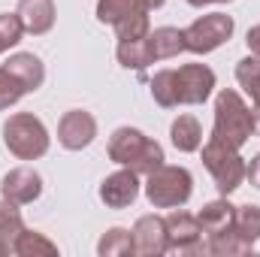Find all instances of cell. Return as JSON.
Returning <instances> with one entry per match:
<instances>
[{"label": "cell", "instance_id": "cell-1", "mask_svg": "<svg viewBox=\"0 0 260 257\" xmlns=\"http://www.w3.org/2000/svg\"><path fill=\"white\" fill-rule=\"evenodd\" d=\"M257 130V118L251 112V106L242 100L239 91L224 88L215 97V127H212V139L230 145V148H242Z\"/></svg>", "mask_w": 260, "mask_h": 257}, {"label": "cell", "instance_id": "cell-2", "mask_svg": "<svg viewBox=\"0 0 260 257\" xmlns=\"http://www.w3.org/2000/svg\"><path fill=\"white\" fill-rule=\"evenodd\" d=\"M109 160L118 167H127L136 176H148L157 167H164V148L151 136H145L136 127H118L109 136Z\"/></svg>", "mask_w": 260, "mask_h": 257}, {"label": "cell", "instance_id": "cell-3", "mask_svg": "<svg viewBox=\"0 0 260 257\" xmlns=\"http://www.w3.org/2000/svg\"><path fill=\"white\" fill-rule=\"evenodd\" d=\"M194 194V176L185 167H157L145 176V197L154 209H182Z\"/></svg>", "mask_w": 260, "mask_h": 257}, {"label": "cell", "instance_id": "cell-4", "mask_svg": "<svg viewBox=\"0 0 260 257\" xmlns=\"http://www.w3.org/2000/svg\"><path fill=\"white\" fill-rule=\"evenodd\" d=\"M3 142L18 160H37L49 151V130L30 112H15L3 124Z\"/></svg>", "mask_w": 260, "mask_h": 257}, {"label": "cell", "instance_id": "cell-5", "mask_svg": "<svg viewBox=\"0 0 260 257\" xmlns=\"http://www.w3.org/2000/svg\"><path fill=\"white\" fill-rule=\"evenodd\" d=\"M203 164L212 173L215 188H218L221 197H230L245 182V157L239 154V148H230V145H224V142H218L212 136L203 145Z\"/></svg>", "mask_w": 260, "mask_h": 257}, {"label": "cell", "instance_id": "cell-6", "mask_svg": "<svg viewBox=\"0 0 260 257\" xmlns=\"http://www.w3.org/2000/svg\"><path fill=\"white\" fill-rule=\"evenodd\" d=\"M145 0H97V21L112 24L118 40H142L151 30Z\"/></svg>", "mask_w": 260, "mask_h": 257}, {"label": "cell", "instance_id": "cell-7", "mask_svg": "<svg viewBox=\"0 0 260 257\" xmlns=\"http://www.w3.org/2000/svg\"><path fill=\"white\" fill-rule=\"evenodd\" d=\"M236 24L227 12H209V15H200L197 21H191L182 37H185V52H194V55H209L215 49H221L230 37H233Z\"/></svg>", "mask_w": 260, "mask_h": 257}, {"label": "cell", "instance_id": "cell-8", "mask_svg": "<svg viewBox=\"0 0 260 257\" xmlns=\"http://www.w3.org/2000/svg\"><path fill=\"white\" fill-rule=\"evenodd\" d=\"M167 239H170V251H179V254H209L200 218L191 215V212L173 209L167 215Z\"/></svg>", "mask_w": 260, "mask_h": 257}, {"label": "cell", "instance_id": "cell-9", "mask_svg": "<svg viewBox=\"0 0 260 257\" xmlns=\"http://www.w3.org/2000/svg\"><path fill=\"white\" fill-rule=\"evenodd\" d=\"M176 73V97L179 106H200L212 97L215 91V73L206 64H185Z\"/></svg>", "mask_w": 260, "mask_h": 257}, {"label": "cell", "instance_id": "cell-10", "mask_svg": "<svg viewBox=\"0 0 260 257\" xmlns=\"http://www.w3.org/2000/svg\"><path fill=\"white\" fill-rule=\"evenodd\" d=\"M133 248L139 257H160L170 251V239H167V218L160 215H142L133 230Z\"/></svg>", "mask_w": 260, "mask_h": 257}, {"label": "cell", "instance_id": "cell-11", "mask_svg": "<svg viewBox=\"0 0 260 257\" xmlns=\"http://www.w3.org/2000/svg\"><path fill=\"white\" fill-rule=\"evenodd\" d=\"M97 136V121L91 112L85 109H70L64 112L61 124H58V142L64 145L67 151H82L94 142Z\"/></svg>", "mask_w": 260, "mask_h": 257}, {"label": "cell", "instance_id": "cell-12", "mask_svg": "<svg viewBox=\"0 0 260 257\" xmlns=\"http://www.w3.org/2000/svg\"><path fill=\"white\" fill-rule=\"evenodd\" d=\"M40 194H43V176L30 167H15L0 182V197L15 206H27L34 200H40Z\"/></svg>", "mask_w": 260, "mask_h": 257}, {"label": "cell", "instance_id": "cell-13", "mask_svg": "<svg viewBox=\"0 0 260 257\" xmlns=\"http://www.w3.org/2000/svg\"><path fill=\"white\" fill-rule=\"evenodd\" d=\"M136 197H139V176L133 170H127V167H121L118 173L106 176L103 185H100V200L109 209H127V206L136 203Z\"/></svg>", "mask_w": 260, "mask_h": 257}, {"label": "cell", "instance_id": "cell-14", "mask_svg": "<svg viewBox=\"0 0 260 257\" xmlns=\"http://www.w3.org/2000/svg\"><path fill=\"white\" fill-rule=\"evenodd\" d=\"M15 15L24 24V34L43 37L55 27V0H18Z\"/></svg>", "mask_w": 260, "mask_h": 257}, {"label": "cell", "instance_id": "cell-15", "mask_svg": "<svg viewBox=\"0 0 260 257\" xmlns=\"http://www.w3.org/2000/svg\"><path fill=\"white\" fill-rule=\"evenodd\" d=\"M3 70H9V73L27 88V94H30V91H40L43 82H46V67H43V61H40L34 52H15V55H9L6 64H3Z\"/></svg>", "mask_w": 260, "mask_h": 257}, {"label": "cell", "instance_id": "cell-16", "mask_svg": "<svg viewBox=\"0 0 260 257\" xmlns=\"http://www.w3.org/2000/svg\"><path fill=\"white\" fill-rule=\"evenodd\" d=\"M197 218H200V227H203V233H206V239H209V236H218V233L233 230L236 206L227 203V197H224V200H212V203H206V206L200 209Z\"/></svg>", "mask_w": 260, "mask_h": 257}, {"label": "cell", "instance_id": "cell-17", "mask_svg": "<svg viewBox=\"0 0 260 257\" xmlns=\"http://www.w3.org/2000/svg\"><path fill=\"white\" fill-rule=\"evenodd\" d=\"M145 40H148L154 61H170V58H179L185 52V37L179 27H154V30H148Z\"/></svg>", "mask_w": 260, "mask_h": 257}, {"label": "cell", "instance_id": "cell-18", "mask_svg": "<svg viewBox=\"0 0 260 257\" xmlns=\"http://www.w3.org/2000/svg\"><path fill=\"white\" fill-rule=\"evenodd\" d=\"M236 82L251 97V112H254L257 127H260V58L257 55H248V58H242L236 64Z\"/></svg>", "mask_w": 260, "mask_h": 257}, {"label": "cell", "instance_id": "cell-19", "mask_svg": "<svg viewBox=\"0 0 260 257\" xmlns=\"http://www.w3.org/2000/svg\"><path fill=\"white\" fill-rule=\"evenodd\" d=\"M21 230H24V218L18 206L9 200H0V257L12 254V242Z\"/></svg>", "mask_w": 260, "mask_h": 257}, {"label": "cell", "instance_id": "cell-20", "mask_svg": "<svg viewBox=\"0 0 260 257\" xmlns=\"http://www.w3.org/2000/svg\"><path fill=\"white\" fill-rule=\"evenodd\" d=\"M170 139H173V145L179 151L191 154V151H197L203 145V127H200V121L194 115H179L173 121V127H170Z\"/></svg>", "mask_w": 260, "mask_h": 257}, {"label": "cell", "instance_id": "cell-21", "mask_svg": "<svg viewBox=\"0 0 260 257\" xmlns=\"http://www.w3.org/2000/svg\"><path fill=\"white\" fill-rule=\"evenodd\" d=\"M12 254H18V257H55L58 254V245L52 239H46L43 233L24 227L15 236V242H12Z\"/></svg>", "mask_w": 260, "mask_h": 257}, {"label": "cell", "instance_id": "cell-22", "mask_svg": "<svg viewBox=\"0 0 260 257\" xmlns=\"http://www.w3.org/2000/svg\"><path fill=\"white\" fill-rule=\"evenodd\" d=\"M145 37H148V34H145ZM145 37H142V40H118V49H115L118 64L127 67V70H145L148 64H154Z\"/></svg>", "mask_w": 260, "mask_h": 257}, {"label": "cell", "instance_id": "cell-23", "mask_svg": "<svg viewBox=\"0 0 260 257\" xmlns=\"http://www.w3.org/2000/svg\"><path fill=\"white\" fill-rule=\"evenodd\" d=\"M97 254L100 257H133L136 254V248H133V236H130V230H124V227H112V230H106V233L100 236V242H97Z\"/></svg>", "mask_w": 260, "mask_h": 257}, {"label": "cell", "instance_id": "cell-24", "mask_svg": "<svg viewBox=\"0 0 260 257\" xmlns=\"http://www.w3.org/2000/svg\"><path fill=\"white\" fill-rule=\"evenodd\" d=\"M151 97L164 109L179 106V97H176V73L173 70H157L154 73V79H151Z\"/></svg>", "mask_w": 260, "mask_h": 257}, {"label": "cell", "instance_id": "cell-25", "mask_svg": "<svg viewBox=\"0 0 260 257\" xmlns=\"http://www.w3.org/2000/svg\"><path fill=\"white\" fill-rule=\"evenodd\" d=\"M233 230L248 239V242H257L260 239V206H236V218H233Z\"/></svg>", "mask_w": 260, "mask_h": 257}, {"label": "cell", "instance_id": "cell-26", "mask_svg": "<svg viewBox=\"0 0 260 257\" xmlns=\"http://www.w3.org/2000/svg\"><path fill=\"white\" fill-rule=\"evenodd\" d=\"M21 37H24L21 18H18L15 12H3V15H0V55L9 52V49H15V46L21 43Z\"/></svg>", "mask_w": 260, "mask_h": 257}, {"label": "cell", "instance_id": "cell-27", "mask_svg": "<svg viewBox=\"0 0 260 257\" xmlns=\"http://www.w3.org/2000/svg\"><path fill=\"white\" fill-rule=\"evenodd\" d=\"M24 94H27V88H24V85H21L9 70H3V67H0V109L15 106Z\"/></svg>", "mask_w": 260, "mask_h": 257}, {"label": "cell", "instance_id": "cell-28", "mask_svg": "<svg viewBox=\"0 0 260 257\" xmlns=\"http://www.w3.org/2000/svg\"><path fill=\"white\" fill-rule=\"evenodd\" d=\"M245 179L251 182V188L260 191V154H254V157L245 164Z\"/></svg>", "mask_w": 260, "mask_h": 257}, {"label": "cell", "instance_id": "cell-29", "mask_svg": "<svg viewBox=\"0 0 260 257\" xmlns=\"http://www.w3.org/2000/svg\"><path fill=\"white\" fill-rule=\"evenodd\" d=\"M245 43H248L251 55H257V58H260V24H254V27H248V37H245Z\"/></svg>", "mask_w": 260, "mask_h": 257}, {"label": "cell", "instance_id": "cell-30", "mask_svg": "<svg viewBox=\"0 0 260 257\" xmlns=\"http://www.w3.org/2000/svg\"><path fill=\"white\" fill-rule=\"evenodd\" d=\"M191 6H197V9H203V6H209V3H233V0H188Z\"/></svg>", "mask_w": 260, "mask_h": 257}, {"label": "cell", "instance_id": "cell-31", "mask_svg": "<svg viewBox=\"0 0 260 257\" xmlns=\"http://www.w3.org/2000/svg\"><path fill=\"white\" fill-rule=\"evenodd\" d=\"M164 3H167V0H145V6H148V9H160Z\"/></svg>", "mask_w": 260, "mask_h": 257}]
</instances>
